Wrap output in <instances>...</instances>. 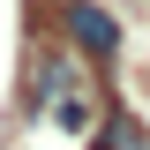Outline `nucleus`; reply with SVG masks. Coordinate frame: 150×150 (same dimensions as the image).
<instances>
[{
	"label": "nucleus",
	"instance_id": "f257e3e1",
	"mask_svg": "<svg viewBox=\"0 0 150 150\" xmlns=\"http://www.w3.org/2000/svg\"><path fill=\"white\" fill-rule=\"evenodd\" d=\"M68 30H75L83 53H120V23H112L105 8H90V0H75V8H68Z\"/></svg>",
	"mask_w": 150,
	"mask_h": 150
},
{
	"label": "nucleus",
	"instance_id": "f03ea898",
	"mask_svg": "<svg viewBox=\"0 0 150 150\" xmlns=\"http://www.w3.org/2000/svg\"><path fill=\"white\" fill-rule=\"evenodd\" d=\"M98 150H143V128H135V120H112V128L98 135Z\"/></svg>",
	"mask_w": 150,
	"mask_h": 150
}]
</instances>
